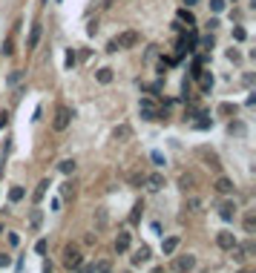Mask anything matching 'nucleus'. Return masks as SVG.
Segmentation results:
<instances>
[{"label": "nucleus", "mask_w": 256, "mask_h": 273, "mask_svg": "<svg viewBox=\"0 0 256 273\" xmlns=\"http://www.w3.org/2000/svg\"><path fill=\"white\" fill-rule=\"evenodd\" d=\"M141 213H144V204H141V201H135V204H132V213H129V224H135V221L141 218Z\"/></svg>", "instance_id": "nucleus-21"}, {"label": "nucleus", "mask_w": 256, "mask_h": 273, "mask_svg": "<svg viewBox=\"0 0 256 273\" xmlns=\"http://www.w3.org/2000/svg\"><path fill=\"white\" fill-rule=\"evenodd\" d=\"M216 244H219V247H222V250H230V247H233V244H236V236H233V233H230V230H222V233H219V236H216Z\"/></svg>", "instance_id": "nucleus-7"}, {"label": "nucleus", "mask_w": 256, "mask_h": 273, "mask_svg": "<svg viewBox=\"0 0 256 273\" xmlns=\"http://www.w3.org/2000/svg\"><path fill=\"white\" fill-rule=\"evenodd\" d=\"M20 78H23L20 72H12V75H9V84H12V87H18V84H20Z\"/></svg>", "instance_id": "nucleus-34"}, {"label": "nucleus", "mask_w": 256, "mask_h": 273, "mask_svg": "<svg viewBox=\"0 0 256 273\" xmlns=\"http://www.w3.org/2000/svg\"><path fill=\"white\" fill-rule=\"evenodd\" d=\"M147 259H150V247H147V244L135 247V253H132V265H144Z\"/></svg>", "instance_id": "nucleus-8"}, {"label": "nucleus", "mask_w": 256, "mask_h": 273, "mask_svg": "<svg viewBox=\"0 0 256 273\" xmlns=\"http://www.w3.org/2000/svg\"><path fill=\"white\" fill-rule=\"evenodd\" d=\"M173 268L179 273H190L193 268H196V256H190V253H184V256H179L176 262H173Z\"/></svg>", "instance_id": "nucleus-5"}, {"label": "nucleus", "mask_w": 256, "mask_h": 273, "mask_svg": "<svg viewBox=\"0 0 256 273\" xmlns=\"http://www.w3.org/2000/svg\"><path fill=\"white\" fill-rule=\"evenodd\" d=\"M219 216H222L224 221H230V218L236 216V204H233V201H224L222 207H219Z\"/></svg>", "instance_id": "nucleus-15"}, {"label": "nucleus", "mask_w": 256, "mask_h": 273, "mask_svg": "<svg viewBox=\"0 0 256 273\" xmlns=\"http://www.w3.org/2000/svg\"><path fill=\"white\" fill-rule=\"evenodd\" d=\"M6 124H9V115L3 112V115H0V127H6Z\"/></svg>", "instance_id": "nucleus-43"}, {"label": "nucleus", "mask_w": 256, "mask_h": 273, "mask_svg": "<svg viewBox=\"0 0 256 273\" xmlns=\"http://www.w3.org/2000/svg\"><path fill=\"white\" fill-rule=\"evenodd\" d=\"M176 247H179V236H170V239H164V242H161L164 256H173V253H176Z\"/></svg>", "instance_id": "nucleus-13"}, {"label": "nucleus", "mask_w": 256, "mask_h": 273, "mask_svg": "<svg viewBox=\"0 0 256 273\" xmlns=\"http://www.w3.org/2000/svg\"><path fill=\"white\" fill-rule=\"evenodd\" d=\"M153 161L161 167V164H164V155H161V152H153Z\"/></svg>", "instance_id": "nucleus-42"}, {"label": "nucleus", "mask_w": 256, "mask_h": 273, "mask_svg": "<svg viewBox=\"0 0 256 273\" xmlns=\"http://www.w3.org/2000/svg\"><path fill=\"white\" fill-rule=\"evenodd\" d=\"M230 132H236V135H245V124H230Z\"/></svg>", "instance_id": "nucleus-35"}, {"label": "nucleus", "mask_w": 256, "mask_h": 273, "mask_svg": "<svg viewBox=\"0 0 256 273\" xmlns=\"http://www.w3.org/2000/svg\"><path fill=\"white\" fill-rule=\"evenodd\" d=\"M138 115H141L144 121H156V118L161 115V109L156 107L153 98H141V101H138Z\"/></svg>", "instance_id": "nucleus-2"}, {"label": "nucleus", "mask_w": 256, "mask_h": 273, "mask_svg": "<svg viewBox=\"0 0 256 273\" xmlns=\"http://www.w3.org/2000/svg\"><path fill=\"white\" fill-rule=\"evenodd\" d=\"M72 63H75V52H72V49H69V52H66V66H69V69H72Z\"/></svg>", "instance_id": "nucleus-39"}, {"label": "nucleus", "mask_w": 256, "mask_h": 273, "mask_svg": "<svg viewBox=\"0 0 256 273\" xmlns=\"http://www.w3.org/2000/svg\"><path fill=\"white\" fill-rule=\"evenodd\" d=\"M61 196H64V199H72V184H69V182L61 187Z\"/></svg>", "instance_id": "nucleus-36"}, {"label": "nucleus", "mask_w": 256, "mask_h": 273, "mask_svg": "<svg viewBox=\"0 0 256 273\" xmlns=\"http://www.w3.org/2000/svg\"><path fill=\"white\" fill-rule=\"evenodd\" d=\"M129 184H132V187H138V184H144V176H141V173H132V176H129Z\"/></svg>", "instance_id": "nucleus-31"}, {"label": "nucleus", "mask_w": 256, "mask_h": 273, "mask_svg": "<svg viewBox=\"0 0 256 273\" xmlns=\"http://www.w3.org/2000/svg\"><path fill=\"white\" fill-rule=\"evenodd\" d=\"M95 78L101 81V84H110V81H112V69H110V66H104V69H98V72H95Z\"/></svg>", "instance_id": "nucleus-19"}, {"label": "nucleus", "mask_w": 256, "mask_h": 273, "mask_svg": "<svg viewBox=\"0 0 256 273\" xmlns=\"http://www.w3.org/2000/svg\"><path fill=\"white\" fill-rule=\"evenodd\" d=\"M184 3H187V6H190V3H196V0H184Z\"/></svg>", "instance_id": "nucleus-46"}, {"label": "nucleus", "mask_w": 256, "mask_h": 273, "mask_svg": "<svg viewBox=\"0 0 256 273\" xmlns=\"http://www.w3.org/2000/svg\"><path fill=\"white\" fill-rule=\"evenodd\" d=\"M37 40H40V23H35L32 32H29V49H35V46H37Z\"/></svg>", "instance_id": "nucleus-22"}, {"label": "nucleus", "mask_w": 256, "mask_h": 273, "mask_svg": "<svg viewBox=\"0 0 256 273\" xmlns=\"http://www.w3.org/2000/svg\"><path fill=\"white\" fill-rule=\"evenodd\" d=\"M43 273H52V262H46V265H43Z\"/></svg>", "instance_id": "nucleus-44"}, {"label": "nucleus", "mask_w": 256, "mask_h": 273, "mask_svg": "<svg viewBox=\"0 0 256 273\" xmlns=\"http://www.w3.org/2000/svg\"><path fill=\"white\" fill-rule=\"evenodd\" d=\"M75 167H78V164H75V161H72V158H64V161H61V164H58V170H61V173H64V176H69V173H75Z\"/></svg>", "instance_id": "nucleus-18"}, {"label": "nucleus", "mask_w": 256, "mask_h": 273, "mask_svg": "<svg viewBox=\"0 0 256 273\" xmlns=\"http://www.w3.org/2000/svg\"><path fill=\"white\" fill-rule=\"evenodd\" d=\"M127 247H129V233H127V230H118V236H115V250L124 253Z\"/></svg>", "instance_id": "nucleus-11"}, {"label": "nucleus", "mask_w": 256, "mask_h": 273, "mask_svg": "<svg viewBox=\"0 0 256 273\" xmlns=\"http://www.w3.org/2000/svg\"><path fill=\"white\" fill-rule=\"evenodd\" d=\"M104 224H107V210L98 207V227H104Z\"/></svg>", "instance_id": "nucleus-33"}, {"label": "nucleus", "mask_w": 256, "mask_h": 273, "mask_svg": "<svg viewBox=\"0 0 256 273\" xmlns=\"http://www.w3.org/2000/svg\"><path fill=\"white\" fill-rule=\"evenodd\" d=\"M210 9L219 15V12H224V0H210Z\"/></svg>", "instance_id": "nucleus-30"}, {"label": "nucleus", "mask_w": 256, "mask_h": 273, "mask_svg": "<svg viewBox=\"0 0 256 273\" xmlns=\"http://www.w3.org/2000/svg\"><path fill=\"white\" fill-rule=\"evenodd\" d=\"M64 265L69 268V271H78V268L84 265V256H81L78 247H72V244H66L64 247Z\"/></svg>", "instance_id": "nucleus-3"}, {"label": "nucleus", "mask_w": 256, "mask_h": 273, "mask_svg": "<svg viewBox=\"0 0 256 273\" xmlns=\"http://www.w3.org/2000/svg\"><path fill=\"white\" fill-rule=\"evenodd\" d=\"M184 210H190V213H199V210H201V201H199V199H187V204H184Z\"/></svg>", "instance_id": "nucleus-29"}, {"label": "nucleus", "mask_w": 256, "mask_h": 273, "mask_svg": "<svg viewBox=\"0 0 256 273\" xmlns=\"http://www.w3.org/2000/svg\"><path fill=\"white\" fill-rule=\"evenodd\" d=\"M216 193H222V196L233 193V182H230V179H224V176H219V179H216Z\"/></svg>", "instance_id": "nucleus-14"}, {"label": "nucleus", "mask_w": 256, "mask_h": 273, "mask_svg": "<svg viewBox=\"0 0 256 273\" xmlns=\"http://www.w3.org/2000/svg\"><path fill=\"white\" fill-rule=\"evenodd\" d=\"M40 221H43V210H37V207H35V210L29 213V227L37 230V227H40Z\"/></svg>", "instance_id": "nucleus-16"}, {"label": "nucleus", "mask_w": 256, "mask_h": 273, "mask_svg": "<svg viewBox=\"0 0 256 273\" xmlns=\"http://www.w3.org/2000/svg\"><path fill=\"white\" fill-rule=\"evenodd\" d=\"M245 230H248V233H254V230H256V213L254 210L245 216Z\"/></svg>", "instance_id": "nucleus-25"}, {"label": "nucleus", "mask_w": 256, "mask_h": 273, "mask_svg": "<svg viewBox=\"0 0 256 273\" xmlns=\"http://www.w3.org/2000/svg\"><path fill=\"white\" fill-rule=\"evenodd\" d=\"M239 273H256V271H251V268H242V271H239Z\"/></svg>", "instance_id": "nucleus-45"}, {"label": "nucleus", "mask_w": 256, "mask_h": 273, "mask_svg": "<svg viewBox=\"0 0 256 273\" xmlns=\"http://www.w3.org/2000/svg\"><path fill=\"white\" fill-rule=\"evenodd\" d=\"M35 250H37V253H46V242H43V239H40V242L35 244Z\"/></svg>", "instance_id": "nucleus-41"}, {"label": "nucleus", "mask_w": 256, "mask_h": 273, "mask_svg": "<svg viewBox=\"0 0 256 273\" xmlns=\"http://www.w3.org/2000/svg\"><path fill=\"white\" fill-rule=\"evenodd\" d=\"M199 155H201V158L207 161V167H210V170H219V167H222V164H219V155H216V152H210V150H199Z\"/></svg>", "instance_id": "nucleus-9"}, {"label": "nucleus", "mask_w": 256, "mask_h": 273, "mask_svg": "<svg viewBox=\"0 0 256 273\" xmlns=\"http://www.w3.org/2000/svg\"><path fill=\"white\" fill-rule=\"evenodd\" d=\"M69 124H72V109H69V107H58V109H55V118H52V127H55L58 132H64Z\"/></svg>", "instance_id": "nucleus-4"}, {"label": "nucleus", "mask_w": 256, "mask_h": 273, "mask_svg": "<svg viewBox=\"0 0 256 273\" xmlns=\"http://www.w3.org/2000/svg\"><path fill=\"white\" fill-rule=\"evenodd\" d=\"M23 196H26V193H23V187H12V190H9V201H12V204H18Z\"/></svg>", "instance_id": "nucleus-24"}, {"label": "nucleus", "mask_w": 256, "mask_h": 273, "mask_svg": "<svg viewBox=\"0 0 256 273\" xmlns=\"http://www.w3.org/2000/svg\"><path fill=\"white\" fill-rule=\"evenodd\" d=\"M179 184H182V190H193V184H196V179H193L190 173H187V176H182V179H179Z\"/></svg>", "instance_id": "nucleus-28"}, {"label": "nucleus", "mask_w": 256, "mask_h": 273, "mask_svg": "<svg viewBox=\"0 0 256 273\" xmlns=\"http://www.w3.org/2000/svg\"><path fill=\"white\" fill-rule=\"evenodd\" d=\"M49 187H52V184H49V179H43V182L37 184V190H35V201H40V199L46 196V190H49Z\"/></svg>", "instance_id": "nucleus-20"}, {"label": "nucleus", "mask_w": 256, "mask_h": 273, "mask_svg": "<svg viewBox=\"0 0 256 273\" xmlns=\"http://www.w3.org/2000/svg\"><path fill=\"white\" fill-rule=\"evenodd\" d=\"M12 265V256H6V253H0V268H9Z\"/></svg>", "instance_id": "nucleus-37"}, {"label": "nucleus", "mask_w": 256, "mask_h": 273, "mask_svg": "<svg viewBox=\"0 0 256 273\" xmlns=\"http://www.w3.org/2000/svg\"><path fill=\"white\" fill-rule=\"evenodd\" d=\"M138 43V32H132V29H127V32H121L115 40H110V52H118V49H132Z\"/></svg>", "instance_id": "nucleus-1"}, {"label": "nucleus", "mask_w": 256, "mask_h": 273, "mask_svg": "<svg viewBox=\"0 0 256 273\" xmlns=\"http://www.w3.org/2000/svg\"><path fill=\"white\" fill-rule=\"evenodd\" d=\"M3 55H15V43H12V37L3 43Z\"/></svg>", "instance_id": "nucleus-32"}, {"label": "nucleus", "mask_w": 256, "mask_h": 273, "mask_svg": "<svg viewBox=\"0 0 256 273\" xmlns=\"http://www.w3.org/2000/svg\"><path fill=\"white\" fill-rule=\"evenodd\" d=\"M90 273H110V262H98V265H90Z\"/></svg>", "instance_id": "nucleus-26"}, {"label": "nucleus", "mask_w": 256, "mask_h": 273, "mask_svg": "<svg viewBox=\"0 0 256 273\" xmlns=\"http://www.w3.org/2000/svg\"><path fill=\"white\" fill-rule=\"evenodd\" d=\"M196 78L201 81V90H204V92H210V87H213V75H210V72H199Z\"/></svg>", "instance_id": "nucleus-17"}, {"label": "nucleus", "mask_w": 256, "mask_h": 273, "mask_svg": "<svg viewBox=\"0 0 256 273\" xmlns=\"http://www.w3.org/2000/svg\"><path fill=\"white\" fill-rule=\"evenodd\" d=\"M0 233H3V221H0Z\"/></svg>", "instance_id": "nucleus-47"}, {"label": "nucleus", "mask_w": 256, "mask_h": 273, "mask_svg": "<svg viewBox=\"0 0 256 273\" xmlns=\"http://www.w3.org/2000/svg\"><path fill=\"white\" fill-rule=\"evenodd\" d=\"M9 244L18 247V244H20V236H18V233H9Z\"/></svg>", "instance_id": "nucleus-38"}, {"label": "nucleus", "mask_w": 256, "mask_h": 273, "mask_svg": "<svg viewBox=\"0 0 256 273\" xmlns=\"http://www.w3.org/2000/svg\"><path fill=\"white\" fill-rule=\"evenodd\" d=\"M233 37H236V40H245V29H239V26H236V29H233Z\"/></svg>", "instance_id": "nucleus-40"}, {"label": "nucleus", "mask_w": 256, "mask_h": 273, "mask_svg": "<svg viewBox=\"0 0 256 273\" xmlns=\"http://www.w3.org/2000/svg\"><path fill=\"white\" fill-rule=\"evenodd\" d=\"M219 115H236V104H219Z\"/></svg>", "instance_id": "nucleus-27"}, {"label": "nucleus", "mask_w": 256, "mask_h": 273, "mask_svg": "<svg viewBox=\"0 0 256 273\" xmlns=\"http://www.w3.org/2000/svg\"><path fill=\"white\" fill-rule=\"evenodd\" d=\"M179 20H182V23H187V26H193V23H196V18H193L190 9H179Z\"/></svg>", "instance_id": "nucleus-23"}, {"label": "nucleus", "mask_w": 256, "mask_h": 273, "mask_svg": "<svg viewBox=\"0 0 256 273\" xmlns=\"http://www.w3.org/2000/svg\"><path fill=\"white\" fill-rule=\"evenodd\" d=\"M112 138H115V141H129V138H132V129H129L127 124H121V127H115Z\"/></svg>", "instance_id": "nucleus-12"}, {"label": "nucleus", "mask_w": 256, "mask_h": 273, "mask_svg": "<svg viewBox=\"0 0 256 273\" xmlns=\"http://www.w3.org/2000/svg\"><path fill=\"white\" fill-rule=\"evenodd\" d=\"M230 256H233V262H239V265H242V262L248 259V247H242V244L236 242L233 247H230Z\"/></svg>", "instance_id": "nucleus-10"}, {"label": "nucleus", "mask_w": 256, "mask_h": 273, "mask_svg": "<svg viewBox=\"0 0 256 273\" xmlns=\"http://www.w3.org/2000/svg\"><path fill=\"white\" fill-rule=\"evenodd\" d=\"M144 184H147L150 193H159V190H164V176H161V173H153V176L144 179Z\"/></svg>", "instance_id": "nucleus-6"}]
</instances>
